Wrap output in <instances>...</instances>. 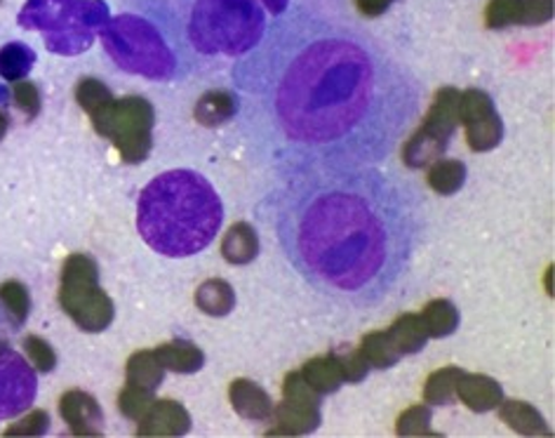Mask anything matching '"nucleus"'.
Segmentation results:
<instances>
[{
    "instance_id": "1",
    "label": "nucleus",
    "mask_w": 555,
    "mask_h": 438,
    "mask_svg": "<svg viewBox=\"0 0 555 438\" xmlns=\"http://www.w3.org/2000/svg\"><path fill=\"white\" fill-rule=\"evenodd\" d=\"M257 154L281 175L377 166L420 116L422 86L337 10L287 8L233 68Z\"/></svg>"
},
{
    "instance_id": "2",
    "label": "nucleus",
    "mask_w": 555,
    "mask_h": 438,
    "mask_svg": "<svg viewBox=\"0 0 555 438\" xmlns=\"http://www.w3.org/2000/svg\"><path fill=\"white\" fill-rule=\"evenodd\" d=\"M273 215L289 265L358 309L382 305L405 279L424 224L414 191L374 166L281 177Z\"/></svg>"
},
{
    "instance_id": "3",
    "label": "nucleus",
    "mask_w": 555,
    "mask_h": 438,
    "mask_svg": "<svg viewBox=\"0 0 555 438\" xmlns=\"http://www.w3.org/2000/svg\"><path fill=\"white\" fill-rule=\"evenodd\" d=\"M224 222L215 186L193 170H170L151 180L137 201V229L151 250L191 257L205 250Z\"/></svg>"
},
{
    "instance_id": "4",
    "label": "nucleus",
    "mask_w": 555,
    "mask_h": 438,
    "mask_svg": "<svg viewBox=\"0 0 555 438\" xmlns=\"http://www.w3.org/2000/svg\"><path fill=\"white\" fill-rule=\"evenodd\" d=\"M102 43L122 72L149 80H175L186 76L182 60L189 48L168 3L149 0L146 12H122L100 29Z\"/></svg>"
},
{
    "instance_id": "5",
    "label": "nucleus",
    "mask_w": 555,
    "mask_h": 438,
    "mask_svg": "<svg viewBox=\"0 0 555 438\" xmlns=\"http://www.w3.org/2000/svg\"><path fill=\"white\" fill-rule=\"evenodd\" d=\"M172 15L184 43L205 57H243L267 31L259 0H189L184 17Z\"/></svg>"
},
{
    "instance_id": "6",
    "label": "nucleus",
    "mask_w": 555,
    "mask_h": 438,
    "mask_svg": "<svg viewBox=\"0 0 555 438\" xmlns=\"http://www.w3.org/2000/svg\"><path fill=\"white\" fill-rule=\"evenodd\" d=\"M106 20L102 0H29L20 15L24 29L43 31L48 50L66 57L90 50Z\"/></svg>"
},
{
    "instance_id": "7",
    "label": "nucleus",
    "mask_w": 555,
    "mask_h": 438,
    "mask_svg": "<svg viewBox=\"0 0 555 438\" xmlns=\"http://www.w3.org/2000/svg\"><path fill=\"white\" fill-rule=\"evenodd\" d=\"M60 305L80 331L102 333L114 323L116 309L100 287V267L90 255L74 253L62 267Z\"/></svg>"
},
{
    "instance_id": "8",
    "label": "nucleus",
    "mask_w": 555,
    "mask_h": 438,
    "mask_svg": "<svg viewBox=\"0 0 555 438\" xmlns=\"http://www.w3.org/2000/svg\"><path fill=\"white\" fill-rule=\"evenodd\" d=\"M154 106L146 98H120L111 102L104 112L92 118L94 130L114 142L125 163H144L154 149Z\"/></svg>"
},
{
    "instance_id": "9",
    "label": "nucleus",
    "mask_w": 555,
    "mask_h": 438,
    "mask_svg": "<svg viewBox=\"0 0 555 438\" xmlns=\"http://www.w3.org/2000/svg\"><path fill=\"white\" fill-rule=\"evenodd\" d=\"M460 98L462 92L452 86H446L436 92L434 104L428 108L420 130L402 146V160H405L408 168H426L428 163H434L438 156L446 154L452 134L456 126H460Z\"/></svg>"
},
{
    "instance_id": "10",
    "label": "nucleus",
    "mask_w": 555,
    "mask_h": 438,
    "mask_svg": "<svg viewBox=\"0 0 555 438\" xmlns=\"http://www.w3.org/2000/svg\"><path fill=\"white\" fill-rule=\"evenodd\" d=\"M460 123L466 128L470 152L485 154L504 140V120L488 92L470 88L460 98Z\"/></svg>"
},
{
    "instance_id": "11",
    "label": "nucleus",
    "mask_w": 555,
    "mask_h": 438,
    "mask_svg": "<svg viewBox=\"0 0 555 438\" xmlns=\"http://www.w3.org/2000/svg\"><path fill=\"white\" fill-rule=\"evenodd\" d=\"M38 377L24 356L0 342V420L22 415L36 401Z\"/></svg>"
},
{
    "instance_id": "12",
    "label": "nucleus",
    "mask_w": 555,
    "mask_h": 438,
    "mask_svg": "<svg viewBox=\"0 0 555 438\" xmlns=\"http://www.w3.org/2000/svg\"><path fill=\"white\" fill-rule=\"evenodd\" d=\"M553 17V0H490L488 26L506 29L513 24H544Z\"/></svg>"
},
{
    "instance_id": "13",
    "label": "nucleus",
    "mask_w": 555,
    "mask_h": 438,
    "mask_svg": "<svg viewBox=\"0 0 555 438\" xmlns=\"http://www.w3.org/2000/svg\"><path fill=\"white\" fill-rule=\"evenodd\" d=\"M60 413L74 436H102L104 431L102 408L86 391H66L60 399Z\"/></svg>"
},
{
    "instance_id": "14",
    "label": "nucleus",
    "mask_w": 555,
    "mask_h": 438,
    "mask_svg": "<svg viewBox=\"0 0 555 438\" xmlns=\"http://www.w3.org/2000/svg\"><path fill=\"white\" fill-rule=\"evenodd\" d=\"M191 429L189 410L172 399H160L149 405L139 417L137 436H184Z\"/></svg>"
},
{
    "instance_id": "15",
    "label": "nucleus",
    "mask_w": 555,
    "mask_h": 438,
    "mask_svg": "<svg viewBox=\"0 0 555 438\" xmlns=\"http://www.w3.org/2000/svg\"><path fill=\"white\" fill-rule=\"evenodd\" d=\"M275 427L269 429V436H304L321 427V405L301 403L293 399H283L275 410Z\"/></svg>"
},
{
    "instance_id": "16",
    "label": "nucleus",
    "mask_w": 555,
    "mask_h": 438,
    "mask_svg": "<svg viewBox=\"0 0 555 438\" xmlns=\"http://www.w3.org/2000/svg\"><path fill=\"white\" fill-rule=\"evenodd\" d=\"M456 399H460L474 413H490L504 401V389L496 379L488 375L464 373L456 385Z\"/></svg>"
},
{
    "instance_id": "17",
    "label": "nucleus",
    "mask_w": 555,
    "mask_h": 438,
    "mask_svg": "<svg viewBox=\"0 0 555 438\" xmlns=\"http://www.w3.org/2000/svg\"><path fill=\"white\" fill-rule=\"evenodd\" d=\"M229 399L235 413L245 420L263 422L273 415L271 396L253 379H233L229 387Z\"/></svg>"
},
{
    "instance_id": "18",
    "label": "nucleus",
    "mask_w": 555,
    "mask_h": 438,
    "mask_svg": "<svg viewBox=\"0 0 555 438\" xmlns=\"http://www.w3.org/2000/svg\"><path fill=\"white\" fill-rule=\"evenodd\" d=\"M241 112V94L231 90H212L205 92L198 100L193 116L205 128H219L229 123L235 114Z\"/></svg>"
},
{
    "instance_id": "19",
    "label": "nucleus",
    "mask_w": 555,
    "mask_h": 438,
    "mask_svg": "<svg viewBox=\"0 0 555 438\" xmlns=\"http://www.w3.org/2000/svg\"><path fill=\"white\" fill-rule=\"evenodd\" d=\"M154 353H156V359L160 361L165 371H172V373H179V375L198 373L201 368L205 365L203 349L193 345V342H189V339L165 342V345L154 349Z\"/></svg>"
},
{
    "instance_id": "20",
    "label": "nucleus",
    "mask_w": 555,
    "mask_h": 438,
    "mask_svg": "<svg viewBox=\"0 0 555 438\" xmlns=\"http://www.w3.org/2000/svg\"><path fill=\"white\" fill-rule=\"evenodd\" d=\"M221 255H224L229 265H235V267L253 262V259L259 255V236L255 227L247 222L233 224L227 231L224 241H221Z\"/></svg>"
},
{
    "instance_id": "21",
    "label": "nucleus",
    "mask_w": 555,
    "mask_h": 438,
    "mask_svg": "<svg viewBox=\"0 0 555 438\" xmlns=\"http://www.w3.org/2000/svg\"><path fill=\"white\" fill-rule=\"evenodd\" d=\"M499 417H502L513 431L522 436H551L546 420L539 415V410L525 401H502L499 403Z\"/></svg>"
},
{
    "instance_id": "22",
    "label": "nucleus",
    "mask_w": 555,
    "mask_h": 438,
    "mask_svg": "<svg viewBox=\"0 0 555 438\" xmlns=\"http://www.w3.org/2000/svg\"><path fill=\"white\" fill-rule=\"evenodd\" d=\"M388 335H391L396 349L402 356L420 353L426 347V342L431 339L426 333V325L420 313H402V317H398L393 325L388 327Z\"/></svg>"
},
{
    "instance_id": "23",
    "label": "nucleus",
    "mask_w": 555,
    "mask_h": 438,
    "mask_svg": "<svg viewBox=\"0 0 555 438\" xmlns=\"http://www.w3.org/2000/svg\"><path fill=\"white\" fill-rule=\"evenodd\" d=\"M301 375H304V379H307L309 385H311L318 394H321V396L335 394V391H339V387L344 385L341 371H339V365H337L335 356H332V353H327V356H315V359L304 363Z\"/></svg>"
},
{
    "instance_id": "24",
    "label": "nucleus",
    "mask_w": 555,
    "mask_h": 438,
    "mask_svg": "<svg viewBox=\"0 0 555 438\" xmlns=\"http://www.w3.org/2000/svg\"><path fill=\"white\" fill-rule=\"evenodd\" d=\"M125 375H128V385L156 391L165 377V368L160 365L154 351L144 349V351H137L130 356L128 371H125Z\"/></svg>"
},
{
    "instance_id": "25",
    "label": "nucleus",
    "mask_w": 555,
    "mask_h": 438,
    "mask_svg": "<svg viewBox=\"0 0 555 438\" xmlns=\"http://www.w3.org/2000/svg\"><path fill=\"white\" fill-rule=\"evenodd\" d=\"M196 305L207 317H227L235 307V293L231 283L221 279L205 281L196 293Z\"/></svg>"
},
{
    "instance_id": "26",
    "label": "nucleus",
    "mask_w": 555,
    "mask_h": 438,
    "mask_svg": "<svg viewBox=\"0 0 555 438\" xmlns=\"http://www.w3.org/2000/svg\"><path fill=\"white\" fill-rule=\"evenodd\" d=\"M358 351L363 353V359L367 361L370 368H377V371H386V368H393L400 359L402 353L396 349L391 335L388 331H377V333H370L360 342Z\"/></svg>"
},
{
    "instance_id": "27",
    "label": "nucleus",
    "mask_w": 555,
    "mask_h": 438,
    "mask_svg": "<svg viewBox=\"0 0 555 438\" xmlns=\"http://www.w3.org/2000/svg\"><path fill=\"white\" fill-rule=\"evenodd\" d=\"M428 337H450L460 327V309L450 299H434L420 313Z\"/></svg>"
},
{
    "instance_id": "28",
    "label": "nucleus",
    "mask_w": 555,
    "mask_h": 438,
    "mask_svg": "<svg viewBox=\"0 0 555 438\" xmlns=\"http://www.w3.org/2000/svg\"><path fill=\"white\" fill-rule=\"evenodd\" d=\"M464 375L462 368L448 365L442 371H436L431 377L426 379L424 387V399L428 405L446 408L456 401V385H460V377Z\"/></svg>"
},
{
    "instance_id": "29",
    "label": "nucleus",
    "mask_w": 555,
    "mask_h": 438,
    "mask_svg": "<svg viewBox=\"0 0 555 438\" xmlns=\"http://www.w3.org/2000/svg\"><path fill=\"white\" fill-rule=\"evenodd\" d=\"M466 182V166L462 160L446 158L436 160L431 170H428V186H431L440 196H452L460 191Z\"/></svg>"
},
{
    "instance_id": "30",
    "label": "nucleus",
    "mask_w": 555,
    "mask_h": 438,
    "mask_svg": "<svg viewBox=\"0 0 555 438\" xmlns=\"http://www.w3.org/2000/svg\"><path fill=\"white\" fill-rule=\"evenodd\" d=\"M36 64V52L24 43H10L0 50V76L17 83Z\"/></svg>"
},
{
    "instance_id": "31",
    "label": "nucleus",
    "mask_w": 555,
    "mask_h": 438,
    "mask_svg": "<svg viewBox=\"0 0 555 438\" xmlns=\"http://www.w3.org/2000/svg\"><path fill=\"white\" fill-rule=\"evenodd\" d=\"M76 100L82 112H86L90 118H96L116 98L100 78H82L76 86Z\"/></svg>"
},
{
    "instance_id": "32",
    "label": "nucleus",
    "mask_w": 555,
    "mask_h": 438,
    "mask_svg": "<svg viewBox=\"0 0 555 438\" xmlns=\"http://www.w3.org/2000/svg\"><path fill=\"white\" fill-rule=\"evenodd\" d=\"M0 302H3L5 311L17 325H22L26 319H29L31 297H29V291H26V285H22L20 281H8L0 285Z\"/></svg>"
},
{
    "instance_id": "33",
    "label": "nucleus",
    "mask_w": 555,
    "mask_h": 438,
    "mask_svg": "<svg viewBox=\"0 0 555 438\" xmlns=\"http://www.w3.org/2000/svg\"><path fill=\"white\" fill-rule=\"evenodd\" d=\"M431 405H412L398 417V436H440L431 429Z\"/></svg>"
},
{
    "instance_id": "34",
    "label": "nucleus",
    "mask_w": 555,
    "mask_h": 438,
    "mask_svg": "<svg viewBox=\"0 0 555 438\" xmlns=\"http://www.w3.org/2000/svg\"><path fill=\"white\" fill-rule=\"evenodd\" d=\"M330 353L335 356V361L339 365L344 382H351V385H356V382H363L367 377L370 365L363 359V353H360L358 349L341 347V349H335V351H330Z\"/></svg>"
},
{
    "instance_id": "35",
    "label": "nucleus",
    "mask_w": 555,
    "mask_h": 438,
    "mask_svg": "<svg viewBox=\"0 0 555 438\" xmlns=\"http://www.w3.org/2000/svg\"><path fill=\"white\" fill-rule=\"evenodd\" d=\"M154 394H156V391H149V389H139V387H132V385H125V389H122L120 396H118L120 413H122L125 417H128V420H137V422H139V417H142V415L146 413L149 405L156 401Z\"/></svg>"
},
{
    "instance_id": "36",
    "label": "nucleus",
    "mask_w": 555,
    "mask_h": 438,
    "mask_svg": "<svg viewBox=\"0 0 555 438\" xmlns=\"http://www.w3.org/2000/svg\"><path fill=\"white\" fill-rule=\"evenodd\" d=\"M24 351L31 359L36 371H40V373H50L52 368L57 365V353H54V349L50 347V342L40 339L36 335L24 339Z\"/></svg>"
},
{
    "instance_id": "37",
    "label": "nucleus",
    "mask_w": 555,
    "mask_h": 438,
    "mask_svg": "<svg viewBox=\"0 0 555 438\" xmlns=\"http://www.w3.org/2000/svg\"><path fill=\"white\" fill-rule=\"evenodd\" d=\"M283 399H293L301 403H318L321 405V394H318L301 373H289L283 382Z\"/></svg>"
},
{
    "instance_id": "38",
    "label": "nucleus",
    "mask_w": 555,
    "mask_h": 438,
    "mask_svg": "<svg viewBox=\"0 0 555 438\" xmlns=\"http://www.w3.org/2000/svg\"><path fill=\"white\" fill-rule=\"evenodd\" d=\"M48 427H50V415L46 410H34V413H29L24 420L8 427L5 436H40L48 431Z\"/></svg>"
},
{
    "instance_id": "39",
    "label": "nucleus",
    "mask_w": 555,
    "mask_h": 438,
    "mask_svg": "<svg viewBox=\"0 0 555 438\" xmlns=\"http://www.w3.org/2000/svg\"><path fill=\"white\" fill-rule=\"evenodd\" d=\"M12 98H15V104L22 108V112L36 118L40 112V92L38 88L31 83V80H17L15 90H12Z\"/></svg>"
},
{
    "instance_id": "40",
    "label": "nucleus",
    "mask_w": 555,
    "mask_h": 438,
    "mask_svg": "<svg viewBox=\"0 0 555 438\" xmlns=\"http://www.w3.org/2000/svg\"><path fill=\"white\" fill-rule=\"evenodd\" d=\"M393 5V0H356V8L363 12L365 17H379Z\"/></svg>"
},
{
    "instance_id": "41",
    "label": "nucleus",
    "mask_w": 555,
    "mask_h": 438,
    "mask_svg": "<svg viewBox=\"0 0 555 438\" xmlns=\"http://www.w3.org/2000/svg\"><path fill=\"white\" fill-rule=\"evenodd\" d=\"M261 5L267 8L273 17H278L289 8V0H261Z\"/></svg>"
},
{
    "instance_id": "42",
    "label": "nucleus",
    "mask_w": 555,
    "mask_h": 438,
    "mask_svg": "<svg viewBox=\"0 0 555 438\" xmlns=\"http://www.w3.org/2000/svg\"><path fill=\"white\" fill-rule=\"evenodd\" d=\"M8 114L5 112H0V140H3L5 137V132H8Z\"/></svg>"
},
{
    "instance_id": "43",
    "label": "nucleus",
    "mask_w": 555,
    "mask_h": 438,
    "mask_svg": "<svg viewBox=\"0 0 555 438\" xmlns=\"http://www.w3.org/2000/svg\"><path fill=\"white\" fill-rule=\"evenodd\" d=\"M5 102H8V92L0 88V104H5Z\"/></svg>"
}]
</instances>
